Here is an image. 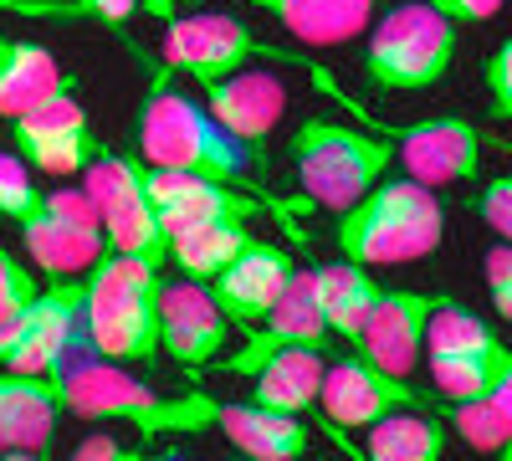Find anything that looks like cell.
Returning <instances> with one entry per match:
<instances>
[{
  "instance_id": "836d02e7",
  "label": "cell",
  "mask_w": 512,
  "mask_h": 461,
  "mask_svg": "<svg viewBox=\"0 0 512 461\" xmlns=\"http://www.w3.org/2000/svg\"><path fill=\"white\" fill-rule=\"evenodd\" d=\"M67 461H154V456L139 446H123L118 436H82Z\"/></svg>"
},
{
  "instance_id": "f1b7e54d",
  "label": "cell",
  "mask_w": 512,
  "mask_h": 461,
  "mask_svg": "<svg viewBox=\"0 0 512 461\" xmlns=\"http://www.w3.org/2000/svg\"><path fill=\"white\" fill-rule=\"evenodd\" d=\"M451 421H456V431L466 436V446H477V451L497 456V451L512 441V380L502 374L497 390L451 405Z\"/></svg>"
},
{
  "instance_id": "277c9868",
  "label": "cell",
  "mask_w": 512,
  "mask_h": 461,
  "mask_svg": "<svg viewBox=\"0 0 512 461\" xmlns=\"http://www.w3.org/2000/svg\"><path fill=\"white\" fill-rule=\"evenodd\" d=\"M62 405L67 415H82V421H123L144 436H169V431H205L216 426V395H159L154 385L134 380L123 364L108 359H72L62 374Z\"/></svg>"
},
{
  "instance_id": "8992f818",
  "label": "cell",
  "mask_w": 512,
  "mask_h": 461,
  "mask_svg": "<svg viewBox=\"0 0 512 461\" xmlns=\"http://www.w3.org/2000/svg\"><path fill=\"white\" fill-rule=\"evenodd\" d=\"M456 62V26L431 0H400L384 16H374L364 77L379 93H425Z\"/></svg>"
},
{
  "instance_id": "52a82bcc",
  "label": "cell",
  "mask_w": 512,
  "mask_h": 461,
  "mask_svg": "<svg viewBox=\"0 0 512 461\" xmlns=\"http://www.w3.org/2000/svg\"><path fill=\"white\" fill-rule=\"evenodd\" d=\"M82 298L88 282L82 277H47L41 292L0 323V369L16 374H62L77 354L98 359L88 344V323H82Z\"/></svg>"
},
{
  "instance_id": "2e32d148",
  "label": "cell",
  "mask_w": 512,
  "mask_h": 461,
  "mask_svg": "<svg viewBox=\"0 0 512 461\" xmlns=\"http://www.w3.org/2000/svg\"><path fill=\"white\" fill-rule=\"evenodd\" d=\"M226 339H231V323L205 282L195 277L159 282V349L169 359L185 369H205L226 354Z\"/></svg>"
},
{
  "instance_id": "4fadbf2b",
  "label": "cell",
  "mask_w": 512,
  "mask_h": 461,
  "mask_svg": "<svg viewBox=\"0 0 512 461\" xmlns=\"http://www.w3.org/2000/svg\"><path fill=\"white\" fill-rule=\"evenodd\" d=\"M425 405L431 410V395L415 390L405 374H390L369 364L364 354H349V359H333L323 364V385H318V410L338 431H369L374 421H384L390 410H415Z\"/></svg>"
},
{
  "instance_id": "484cf974",
  "label": "cell",
  "mask_w": 512,
  "mask_h": 461,
  "mask_svg": "<svg viewBox=\"0 0 512 461\" xmlns=\"http://www.w3.org/2000/svg\"><path fill=\"white\" fill-rule=\"evenodd\" d=\"M251 400L267 410H287L303 415L318 405V385H323V349H287L277 359H267L251 374Z\"/></svg>"
},
{
  "instance_id": "60d3db41",
  "label": "cell",
  "mask_w": 512,
  "mask_h": 461,
  "mask_svg": "<svg viewBox=\"0 0 512 461\" xmlns=\"http://www.w3.org/2000/svg\"><path fill=\"white\" fill-rule=\"evenodd\" d=\"M507 380H512V344H507Z\"/></svg>"
},
{
  "instance_id": "d6986e66",
  "label": "cell",
  "mask_w": 512,
  "mask_h": 461,
  "mask_svg": "<svg viewBox=\"0 0 512 461\" xmlns=\"http://www.w3.org/2000/svg\"><path fill=\"white\" fill-rule=\"evenodd\" d=\"M292 277H297L292 251H282V246H272V241H256V236H251V246L241 251V257H236L216 282H205V287H210V298L221 303L226 323L256 328V323H262V318L282 303V292L292 287Z\"/></svg>"
},
{
  "instance_id": "d4e9b609",
  "label": "cell",
  "mask_w": 512,
  "mask_h": 461,
  "mask_svg": "<svg viewBox=\"0 0 512 461\" xmlns=\"http://www.w3.org/2000/svg\"><path fill=\"white\" fill-rule=\"evenodd\" d=\"M446 446H451L446 421H436L425 405H415V410H390L384 421L369 426L364 461H441Z\"/></svg>"
},
{
  "instance_id": "e0dca14e",
  "label": "cell",
  "mask_w": 512,
  "mask_h": 461,
  "mask_svg": "<svg viewBox=\"0 0 512 461\" xmlns=\"http://www.w3.org/2000/svg\"><path fill=\"white\" fill-rule=\"evenodd\" d=\"M287 349H328V323H323L318 298H313V272H303V267H297L292 287L282 292V303L251 328V339L236 354H221L216 369H226V374H256L267 359H277Z\"/></svg>"
},
{
  "instance_id": "5b68a950",
  "label": "cell",
  "mask_w": 512,
  "mask_h": 461,
  "mask_svg": "<svg viewBox=\"0 0 512 461\" xmlns=\"http://www.w3.org/2000/svg\"><path fill=\"white\" fill-rule=\"evenodd\" d=\"M82 282H88L82 323H88L93 354L108 359V364H154L159 359V282H164V267L108 251Z\"/></svg>"
},
{
  "instance_id": "e575fe53",
  "label": "cell",
  "mask_w": 512,
  "mask_h": 461,
  "mask_svg": "<svg viewBox=\"0 0 512 461\" xmlns=\"http://www.w3.org/2000/svg\"><path fill=\"white\" fill-rule=\"evenodd\" d=\"M431 6L451 21V26H482L502 11V0H431Z\"/></svg>"
},
{
  "instance_id": "6da1fadb",
  "label": "cell",
  "mask_w": 512,
  "mask_h": 461,
  "mask_svg": "<svg viewBox=\"0 0 512 461\" xmlns=\"http://www.w3.org/2000/svg\"><path fill=\"white\" fill-rule=\"evenodd\" d=\"M134 149H139L144 164H154V170H190V175H210V180H226L236 190L262 195L272 205V216H282V226H287V211H308V205L277 200L262 180H256L251 154L169 72H149V93H144L139 118H134Z\"/></svg>"
},
{
  "instance_id": "ba28073f",
  "label": "cell",
  "mask_w": 512,
  "mask_h": 461,
  "mask_svg": "<svg viewBox=\"0 0 512 461\" xmlns=\"http://www.w3.org/2000/svg\"><path fill=\"white\" fill-rule=\"evenodd\" d=\"M82 190H88L93 211L103 221L108 251H123V257H144L154 267L169 262V236L154 216V200L144 190V164L134 154H118L103 144V154L82 170Z\"/></svg>"
},
{
  "instance_id": "4316f807",
  "label": "cell",
  "mask_w": 512,
  "mask_h": 461,
  "mask_svg": "<svg viewBox=\"0 0 512 461\" xmlns=\"http://www.w3.org/2000/svg\"><path fill=\"white\" fill-rule=\"evenodd\" d=\"M246 246H251V226L246 221L190 226V231L169 236V267H180V277H195V282H216Z\"/></svg>"
},
{
  "instance_id": "8fae6325",
  "label": "cell",
  "mask_w": 512,
  "mask_h": 461,
  "mask_svg": "<svg viewBox=\"0 0 512 461\" xmlns=\"http://www.w3.org/2000/svg\"><path fill=\"white\" fill-rule=\"evenodd\" d=\"M374 129L395 139V164L425 190L466 185L482 175V129L456 113L415 118V123H374Z\"/></svg>"
},
{
  "instance_id": "4dcf8cb0",
  "label": "cell",
  "mask_w": 512,
  "mask_h": 461,
  "mask_svg": "<svg viewBox=\"0 0 512 461\" xmlns=\"http://www.w3.org/2000/svg\"><path fill=\"white\" fill-rule=\"evenodd\" d=\"M41 292V277H36V267H26V262H16L6 246H0V323H6L11 313H21L31 298Z\"/></svg>"
},
{
  "instance_id": "f35d334b",
  "label": "cell",
  "mask_w": 512,
  "mask_h": 461,
  "mask_svg": "<svg viewBox=\"0 0 512 461\" xmlns=\"http://www.w3.org/2000/svg\"><path fill=\"white\" fill-rule=\"evenodd\" d=\"M0 461H52L47 451H0Z\"/></svg>"
},
{
  "instance_id": "74e56055",
  "label": "cell",
  "mask_w": 512,
  "mask_h": 461,
  "mask_svg": "<svg viewBox=\"0 0 512 461\" xmlns=\"http://www.w3.org/2000/svg\"><path fill=\"white\" fill-rule=\"evenodd\" d=\"M180 6H195V0H149V11H154L159 21H169V16H180Z\"/></svg>"
},
{
  "instance_id": "d6a6232c",
  "label": "cell",
  "mask_w": 512,
  "mask_h": 461,
  "mask_svg": "<svg viewBox=\"0 0 512 461\" xmlns=\"http://www.w3.org/2000/svg\"><path fill=\"white\" fill-rule=\"evenodd\" d=\"M472 205H477L482 226L512 246V175H497V180H487V185L477 190V200H472Z\"/></svg>"
},
{
  "instance_id": "30bf717a",
  "label": "cell",
  "mask_w": 512,
  "mask_h": 461,
  "mask_svg": "<svg viewBox=\"0 0 512 461\" xmlns=\"http://www.w3.org/2000/svg\"><path fill=\"white\" fill-rule=\"evenodd\" d=\"M26 241V257L47 277H88L108 257V236L93 211L88 190H47L41 211L16 226Z\"/></svg>"
},
{
  "instance_id": "ac0fdd59",
  "label": "cell",
  "mask_w": 512,
  "mask_h": 461,
  "mask_svg": "<svg viewBox=\"0 0 512 461\" xmlns=\"http://www.w3.org/2000/svg\"><path fill=\"white\" fill-rule=\"evenodd\" d=\"M446 303V292H410V287H384V298L374 303L354 354H364L369 364L390 369V374H415L420 354H425V323Z\"/></svg>"
},
{
  "instance_id": "9c48e42d",
  "label": "cell",
  "mask_w": 512,
  "mask_h": 461,
  "mask_svg": "<svg viewBox=\"0 0 512 461\" xmlns=\"http://www.w3.org/2000/svg\"><path fill=\"white\" fill-rule=\"evenodd\" d=\"M251 57L308 67L297 52L277 47V41H262L246 21H236L226 11H190V16L164 21V67H175V72H185L195 82H216V77L246 67Z\"/></svg>"
},
{
  "instance_id": "f546056e",
  "label": "cell",
  "mask_w": 512,
  "mask_h": 461,
  "mask_svg": "<svg viewBox=\"0 0 512 461\" xmlns=\"http://www.w3.org/2000/svg\"><path fill=\"white\" fill-rule=\"evenodd\" d=\"M497 344L502 339L492 333V323L466 313L456 298H446L425 323V354H466V349H497Z\"/></svg>"
},
{
  "instance_id": "d590c367",
  "label": "cell",
  "mask_w": 512,
  "mask_h": 461,
  "mask_svg": "<svg viewBox=\"0 0 512 461\" xmlns=\"http://www.w3.org/2000/svg\"><path fill=\"white\" fill-rule=\"evenodd\" d=\"M139 11V0H77V16H93L103 26H128V16Z\"/></svg>"
},
{
  "instance_id": "5bb4252c",
  "label": "cell",
  "mask_w": 512,
  "mask_h": 461,
  "mask_svg": "<svg viewBox=\"0 0 512 461\" xmlns=\"http://www.w3.org/2000/svg\"><path fill=\"white\" fill-rule=\"evenodd\" d=\"M11 144L16 154L41 175H82L88 164L103 154V139H93V123L82 98L67 88L57 98H47L41 108L11 118Z\"/></svg>"
},
{
  "instance_id": "44dd1931",
  "label": "cell",
  "mask_w": 512,
  "mask_h": 461,
  "mask_svg": "<svg viewBox=\"0 0 512 461\" xmlns=\"http://www.w3.org/2000/svg\"><path fill=\"white\" fill-rule=\"evenodd\" d=\"M216 431L251 461H303L313 436L303 426V415L267 410L256 400H221L216 410Z\"/></svg>"
},
{
  "instance_id": "1f68e13d",
  "label": "cell",
  "mask_w": 512,
  "mask_h": 461,
  "mask_svg": "<svg viewBox=\"0 0 512 461\" xmlns=\"http://www.w3.org/2000/svg\"><path fill=\"white\" fill-rule=\"evenodd\" d=\"M482 82H487V108H492V118L512 123V36L502 41L497 52L482 57Z\"/></svg>"
},
{
  "instance_id": "7402d4cb",
  "label": "cell",
  "mask_w": 512,
  "mask_h": 461,
  "mask_svg": "<svg viewBox=\"0 0 512 461\" xmlns=\"http://www.w3.org/2000/svg\"><path fill=\"white\" fill-rule=\"evenodd\" d=\"M246 6L272 16L303 47H344L369 31L379 0H246Z\"/></svg>"
},
{
  "instance_id": "ffe728a7",
  "label": "cell",
  "mask_w": 512,
  "mask_h": 461,
  "mask_svg": "<svg viewBox=\"0 0 512 461\" xmlns=\"http://www.w3.org/2000/svg\"><path fill=\"white\" fill-rule=\"evenodd\" d=\"M67 415L57 374L0 369V451H47Z\"/></svg>"
},
{
  "instance_id": "cb8c5ba5",
  "label": "cell",
  "mask_w": 512,
  "mask_h": 461,
  "mask_svg": "<svg viewBox=\"0 0 512 461\" xmlns=\"http://www.w3.org/2000/svg\"><path fill=\"white\" fill-rule=\"evenodd\" d=\"M308 272H313V298H318L328 333H338L344 344H359V333H364L374 303L384 298V287L369 277V267H354V262H328V267H308Z\"/></svg>"
},
{
  "instance_id": "3957f363",
  "label": "cell",
  "mask_w": 512,
  "mask_h": 461,
  "mask_svg": "<svg viewBox=\"0 0 512 461\" xmlns=\"http://www.w3.org/2000/svg\"><path fill=\"white\" fill-rule=\"evenodd\" d=\"M287 159L297 190L308 195V205L318 211H338L344 216L349 205H359L395 164V139L369 129H354V123L338 118H303L287 139Z\"/></svg>"
},
{
  "instance_id": "7a4b0ae2",
  "label": "cell",
  "mask_w": 512,
  "mask_h": 461,
  "mask_svg": "<svg viewBox=\"0 0 512 461\" xmlns=\"http://www.w3.org/2000/svg\"><path fill=\"white\" fill-rule=\"evenodd\" d=\"M446 236V211L436 190L415 185L410 175H384L359 205L338 216V257L354 267H405L431 257Z\"/></svg>"
},
{
  "instance_id": "ab89813d",
  "label": "cell",
  "mask_w": 512,
  "mask_h": 461,
  "mask_svg": "<svg viewBox=\"0 0 512 461\" xmlns=\"http://www.w3.org/2000/svg\"><path fill=\"white\" fill-rule=\"evenodd\" d=\"M497 461H512V441H507V446H502V451H497Z\"/></svg>"
},
{
  "instance_id": "7c38bea8",
  "label": "cell",
  "mask_w": 512,
  "mask_h": 461,
  "mask_svg": "<svg viewBox=\"0 0 512 461\" xmlns=\"http://www.w3.org/2000/svg\"><path fill=\"white\" fill-rule=\"evenodd\" d=\"M205 88V113L221 123V129L251 154V170L256 180L267 185V139L287 113V82L272 72H256V67H236L216 82H200Z\"/></svg>"
},
{
  "instance_id": "9a60e30c",
  "label": "cell",
  "mask_w": 512,
  "mask_h": 461,
  "mask_svg": "<svg viewBox=\"0 0 512 461\" xmlns=\"http://www.w3.org/2000/svg\"><path fill=\"white\" fill-rule=\"evenodd\" d=\"M144 190L154 200V216H159L164 236L210 226V221H251L256 211H272L262 195L236 190L226 180L190 175V170H154V164H144Z\"/></svg>"
},
{
  "instance_id": "603a6c76",
  "label": "cell",
  "mask_w": 512,
  "mask_h": 461,
  "mask_svg": "<svg viewBox=\"0 0 512 461\" xmlns=\"http://www.w3.org/2000/svg\"><path fill=\"white\" fill-rule=\"evenodd\" d=\"M67 88H72V77L62 72V62L41 47V41L0 36V118L6 123L41 108L47 98H57Z\"/></svg>"
},
{
  "instance_id": "b9f144b4",
  "label": "cell",
  "mask_w": 512,
  "mask_h": 461,
  "mask_svg": "<svg viewBox=\"0 0 512 461\" xmlns=\"http://www.w3.org/2000/svg\"><path fill=\"white\" fill-rule=\"evenodd\" d=\"M226 461H251V456H241V451H236V456H226Z\"/></svg>"
},
{
  "instance_id": "83f0119b",
  "label": "cell",
  "mask_w": 512,
  "mask_h": 461,
  "mask_svg": "<svg viewBox=\"0 0 512 461\" xmlns=\"http://www.w3.org/2000/svg\"><path fill=\"white\" fill-rule=\"evenodd\" d=\"M425 369H431L436 395L446 405H461V400H477V395L502 385L507 344H497V349H466V354H425Z\"/></svg>"
},
{
  "instance_id": "8d00e7d4",
  "label": "cell",
  "mask_w": 512,
  "mask_h": 461,
  "mask_svg": "<svg viewBox=\"0 0 512 461\" xmlns=\"http://www.w3.org/2000/svg\"><path fill=\"white\" fill-rule=\"evenodd\" d=\"M482 277H487V287H512V246L507 241L482 257Z\"/></svg>"
}]
</instances>
